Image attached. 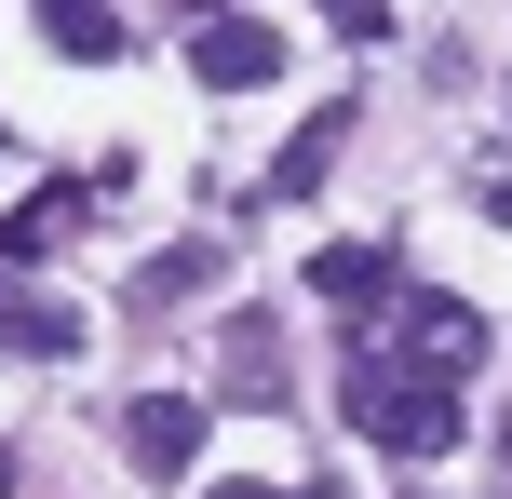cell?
<instances>
[{
    "mask_svg": "<svg viewBox=\"0 0 512 499\" xmlns=\"http://www.w3.org/2000/svg\"><path fill=\"white\" fill-rule=\"evenodd\" d=\"M203 499H283V486H270V473H216Z\"/></svg>",
    "mask_w": 512,
    "mask_h": 499,
    "instance_id": "12",
    "label": "cell"
},
{
    "mask_svg": "<svg viewBox=\"0 0 512 499\" xmlns=\"http://www.w3.org/2000/svg\"><path fill=\"white\" fill-rule=\"evenodd\" d=\"M189 68L216 81V95H256V81H283V14H189Z\"/></svg>",
    "mask_w": 512,
    "mask_h": 499,
    "instance_id": "2",
    "label": "cell"
},
{
    "mask_svg": "<svg viewBox=\"0 0 512 499\" xmlns=\"http://www.w3.org/2000/svg\"><path fill=\"white\" fill-rule=\"evenodd\" d=\"M81 338H95V324H81L68 297H0V351H14V365H68Z\"/></svg>",
    "mask_w": 512,
    "mask_h": 499,
    "instance_id": "8",
    "label": "cell"
},
{
    "mask_svg": "<svg viewBox=\"0 0 512 499\" xmlns=\"http://www.w3.org/2000/svg\"><path fill=\"white\" fill-rule=\"evenodd\" d=\"M351 122H364V108H324V122H310L297 149L270 162V203H297V189H324V162H337V135H351Z\"/></svg>",
    "mask_w": 512,
    "mask_h": 499,
    "instance_id": "10",
    "label": "cell"
},
{
    "mask_svg": "<svg viewBox=\"0 0 512 499\" xmlns=\"http://www.w3.org/2000/svg\"><path fill=\"white\" fill-rule=\"evenodd\" d=\"M203 419H216L203 392H135V405H122V459H135V473H149V486L203 473Z\"/></svg>",
    "mask_w": 512,
    "mask_h": 499,
    "instance_id": "3",
    "label": "cell"
},
{
    "mask_svg": "<svg viewBox=\"0 0 512 499\" xmlns=\"http://www.w3.org/2000/svg\"><path fill=\"white\" fill-rule=\"evenodd\" d=\"M216 284V243H162L149 270H135V311H176V297H203Z\"/></svg>",
    "mask_w": 512,
    "mask_h": 499,
    "instance_id": "9",
    "label": "cell"
},
{
    "mask_svg": "<svg viewBox=\"0 0 512 499\" xmlns=\"http://www.w3.org/2000/svg\"><path fill=\"white\" fill-rule=\"evenodd\" d=\"M324 27H337V41H378V27H391V0H324Z\"/></svg>",
    "mask_w": 512,
    "mask_h": 499,
    "instance_id": "11",
    "label": "cell"
},
{
    "mask_svg": "<svg viewBox=\"0 0 512 499\" xmlns=\"http://www.w3.org/2000/svg\"><path fill=\"white\" fill-rule=\"evenodd\" d=\"M0 149H14V135H0Z\"/></svg>",
    "mask_w": 512,
    "mask_h": 499,
    "instance_id": "14",
    "label": "cell"
},
{
    "mask_svg": "<svg viewBox=\"0 0 512 499\" xmlns=\"http://www.w3.org/2000/svg\"><path fill=\"white\" fill-rule=\"evenodd\" d=\"M189 14H216V0H176V27H189Z\"/></svg>",
    "mask_w": 512,
    "mask_h": 499,
    "instance_id": "13",
    "label": "cell"
},
{
    "mask_svg": "<svg viewBox=\"0 0 512 499\" xmlns=\"http://www.w3.org/2000/svg\"><path fill=\"white\" fill-rule=\"evenodd\" d=\"M27 27H41L68 68H122L135 54V27H122V0H27Z\"/></svg>",
    "mask_w": 512,
    "mask_h": 499,
    "instance_id": "7",
    "label": "cell"
},
{
    "mask_svg": "<svg viewBox=\"0 0 512 499\" xmlns=\"http://www.w3.org/2000/svg\"><path fill=\"white\" fill-rule=\"evenodd\" d=\"M499 95H512V81H499Z\"/></svg>",
    "mask_w": 512,
    "mask_h": 499,
    "instance_id": "15",
    "label": "cell"
},
{
    "mask_svg": "<svg viewBox=\"0 0 512 499\" xmlns=\"http://www.w3.org/2000/svg\"><path fill=\"white\" fill-rule=\"evenodd\" d=\"M216 405H270V419H283V324L270 311L216 324Z\"/></svg>",
    "mask_w": 512,
    "mask_h": 499,
    "instance_id": "4",
    "label": "cell"
},
{
    "mask_svg": "<svg viewBox=\"0 0 512 499\" xmlns=\"http://www.w3.org/2000/svg\"><path fill=\"white\" fill-rule=\"evenodd\" d=\"M391 311H405V338H391V365H418V378H445V392H459L472 365H486V311H472V297H391Z\"/></svg>",
    "mask_w": 512,
    "mask_h": 499,
    "instance_id": "1",
    "label": "cell"
},
{
    "mask_svg": "<svg viewBox=\"0 0 512 499\" xmlns=\"http://www.w3.org/2000/svg\"><path fill=\"white\" fill-rule=\"evenodd\" d=\"M81 230H95V176H41L14 216H0V257H68Z\"/></svg>",
    "mask_w": 512,
    "mask_h": 499,
    "instance_id": "5",
    "label": "cell"
},
{
    "mask_svg": "<svg viewBox=\"0 0 512 499\" xmlns=\"http://www.w3.org/2000/svg\"><path fill=\"white\" fill-rule=\"evenodd\" d=\"M310 297H324L337 324H364V311L405 297V257H391V243H324V257H310Z\"/></svg>",
    "mask_w": 512,
    "mask_h": 499,
    "instance_id": "6",
    "label": "cell"
}]
</instances>
